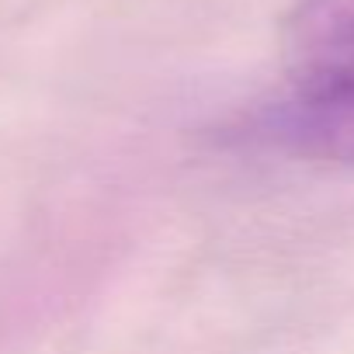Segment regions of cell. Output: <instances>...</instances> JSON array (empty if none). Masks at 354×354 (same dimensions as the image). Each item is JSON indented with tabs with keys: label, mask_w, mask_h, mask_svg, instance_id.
Returning <instances> with one entry per match:
<instances>
[{
	"label": "cell",
	"mask_w": 354,
	"mask_h": 354,
	"mask_svg": "<svg viewBox=\"0 0 354 354\" xmlns=\"http://www.w3.org/2000/svg\"><path fill=\"white\" fill-rule=\"evenodd\" d=\"M247 136L302 160L354 167V84L299 91V97L257 111Z\"/></svg>",
	"instance_id": "1"
},
{
	"label": "cell",
	"mask_w": 354,
	"mask_h": 354,
	"mask_svg": "<svg viewBox=\"0 0 354 354\" xmlns=\"http://www.w3.org/2000/svg\"><path fill=\"white\" fill-rule=\"evenodd\" d=\"M281 59L299 91L354 84V0H299L281 25Z\"/></svg>",
	"instance_id": "2"
}]
</instances>
